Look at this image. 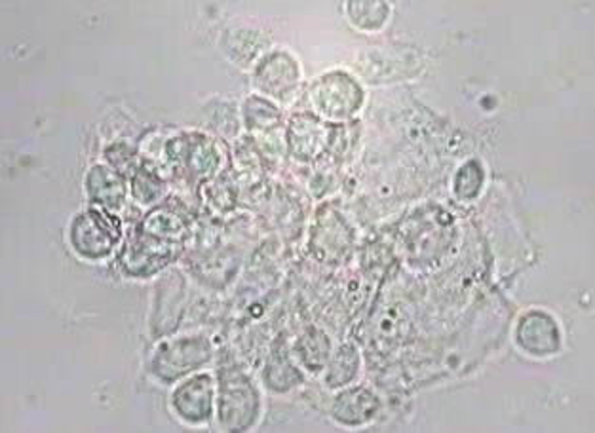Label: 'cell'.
<instances>
[{
  "instance_id": "1",
  "label": "cell",
  "mask_w": 595,
  "mask_h": 433,
  "mask_svg": "<svg viewBox=\"0 0 595 433\" xmlns=\"http://www.w3.org/2000/svg\"><path fill=\"white\" fill-rule=\"evenodd\" d=\"M69 242L74 253L84 261H104L122 242V222L117 214L104 207L84 209L69 225Z\"/></svg>"
},
{
  "instance_id": "2",
  "label": "cell",
  "mask_w": 595,
  "mask_h": 433,
  "mask_svg": "<svg viewBox=\"0 0 595 433\" xmlns=\"http://www.w3.org/2000/svg\"><path fill=\"white\" fill-rule=\"evenodd\" d=\"M261 412V397L250 376L240 371H221L219 424L227 432H248Z\"/></svg>"
},
{
  "instance_id": "3",
  "label": "cell",
  "mask_w": 595,
  "mask_h": 433,
  "mask_svg": "<svg viewBox=\"0 0 595 433\" xmlns=\"http://www.w3.org/2000/svg\"><path fill=\"white\" fill-rule=\"evenodd\" d=\"M212 360V346L204 337H183L164 340L156 346L148 361V371L164 384L191 375Z\"/></svg>"
},
{
  "instance_id": "4",
  "label": "cell",
  "mask_w": 595,
  "mask_h": 433,
  "mask_svg": "<svg viewBox=\"0 0 595 433\" xmlns=\"http://www.w3.org/2000/svg\"><path fill=\"white\" fill-rule=\"evenodd\" d=\"M310 101L320 117L343 122L361 109L364 89L350 74H324L312 84Z\"/></svg>"
},
{
  "instance_id": "5",
  "label": "cell",
  "mask_w": 595,
  "mask_h": 433,
  "mask_svg": "<svg viewBox=\"0 0 595 433\" xmlns=\"http://www.w3.org/2000/svg\"><path fill=\"white\" fill-rule=\"evenodd\" d=\"M176 248L177 243L160 242L135 228L120 253V266L132 278H148L171 263Z\"/></svg>"
},
{
  "instance_id": "6",
  "label": "cell",
  "mask_w": 595,
  "mask_h": 433,
  "mask_svg": "<svg viewBox=\"0 0 595 433\" xmlns=\"http://www.w3.org/2000/svg\"><path fill=\"white\" fill-rule=\"evenodd\" d=\"M301 82V69L287 52L266 53L253 71V84L261 94L274 99H287Z\"/></svg>"
},
{
  "instance_id": "7",
  "label": "cell",
  "mask_w": 595,
  "mask_h": 433,
  "mask_svg": "<svg viewBox=\"0 0 595 433\" xmlns=\"http://www.w3.org/2000/svg\"><path fill=\"white\" fill-rule=\"evenodd\" d=\"M171 407L187 424H204L214 411V381L210 375L191 376L171 394Z\"/></svg>"
},
{
  "instance_id": "8",
  "label": "cell",
  "mask_w": 595,
  "mask_h": 433,
  "mask_svg": "<svg viewBox=\"0 0 595 433\" xmlns=\"http://www.w3.org/2000/svg\"><path fill=\"white\" fill-rule=\"evenodd\" d=\"M84 194L90 206L104 207L117 214L124 207L130 189L126 177L110 168L109 164H94L84 177Z\"/></svg>"
},
{
  "instance_id": "9",
  "label": "cell",
  "mask_w": 595,
  "mask_h": 433,
  "mask_svg": "<svg viewBox=\"0 0 595 433\" xmlns=\"http://www.w3.org/2000/svg\"><path fill=\"white\" fill-rule=\"evenodd\" d=\"M331 130L314 115H297L289 122L287 143L295 158H317L330 145Z\"/></svg>"
},
{
  "instance_id": "10",
  "label": "cell",
  "mask_w": 595,
  "mask_h": 433,
  "mask_svg": "<svg viewBox=\"0 0 595 433\" xmlns=\"http://www.w3.org/2000/svg\"><path fill=\"white\" fill-rule=\"evenodd\" d=\"M379 407H381L379 399L371 389L356 386L341 392L335 397L331 414L343 426H361L376 419Z\"/></svg>"
},
{
  "instance_id": "11",
  "label": "cell",
  "mask_w": 595,
  "mask_h": 433,
  "mask_svg": "<svg viewBox=\"0 0 595 433\" xmlns=\"http://www.w3.org/2000/svg\"><path fill=\"white\" fill-rule=\"evenodd\" d=\"M517 342L531 356H550L559 350V329L544 312H529L517 327Z\"/></svg>"
},
{
  "instance_id": "12",
  "label": "cell",
  "mask_w": 595,
  "mask_h": 433,
  "mask_svg": "<svg viewBox=\"0 0 595 433\" xmlns=\"http://www.w3.org/2000/svg\"><path fill=\"white\" fill-rule=\"evenodd\" d=\"M138 228L143 234L168 243L181 242L187 234V222L183 217L171 212L169 207H156L145 219L141 220Z\"/></svg>"
},
{
  "instance_id": "13",
  "label": "cell",
  "mask_w": 595,
  "mask_h": 433,
  "mask_svg": "<svg viewBox=\"0 0 595 433\" xmlns=\"http://www.w3.org/2000/svg\"><path fill=\"white\" fill-rule=\"evenodd\" d=\"M330 352V338L325 337L322 330L309 329L297 342L299 363L312 373H318L328 365Z\"/></svg>"
},
{
  "instance_id": "14",
  "label": "cell",
  "mask_w": 595,
  "mask_h": 433,
  "mask_svg": "<svg viewBox=\"0 0 595 433\" xmlns=\"http://www.w3.org/2000/svg\"><path fill=\"white\" fill-rule=\"evenodd\" d=\"M360 368V356L353 345L338 346L337 352L331 356L328 361V375L325 382L330 388L346 386L358 375Z\"/></svg>"
},
{
  "instance_id": "15",
  "label": "cell",
  "mask_w": 595,
  "mask_h": 433,
  "mask_svg": "<svg viewBox=\"0 0 595 433\" xmlns=\"http://www.w3.org/2000/svg\"><path fill=\"white\" fill-rule=\"evenodd\" d=\"M130 194L141 206H153L163 199V177L158 176L155 169L147 164H141L138 171L130 177Z\"/></svg>"
},
{
  "instance_id": "16",
  "label": "cell",
  "mask_w": 595,
  "mask_h": 433,
  "mask_svg": "<svg viewBox=\"0 0 595 433\" xmlns=\"http://www.w3.org/2000/svg\"><path fill=\"white\" fill-rule=\"evenodd\" d=\"M243 122L251 132H266L282 122L278 107L269 99L253 96L243 104Z\"/></svg>"
},
{
  "instance_id": "17",
  "label": "cell",
  "mask_w": 595,
  "mask_h": 433,
  "mask_svg": "<svg viewBox=\"0 0 595 433\" xmlns=\"http://www.w3.org/2000/svg\"><path fill=\"white\" fill-rule=\"evenodd\" d=\"M346 15L356 29L379 31L389 20L390 7L386 2H348Z\"/></svg>"
},
{
  "instance_id": "18",
  "label": "cell",
  "mask_w": 595,
  "mask_h": 433,
  "mask_svg": "<svg viewBox=\"0 0 595 433\" xmlns=\"http://www.w3.org/2000/svg\"><path fill=\"white\" fill-rule=\"evenodd\" d=\"M265 381L276 392H287L301 382V373L287 361V358L274 353L271 363L266 365Z\"/></svg>"
},
{
  "instance_id": "19",
  "label": "cell",
  "mask_w": 595,
  "mask_h": 433,
  "mask_svg": "<svg viewBox=\"0 0 595 433\" xmlns=\"http://www.w3.org/2000/svg\"><path fill=\"white\" fill-rule=\"evenodd\" d=\"M135 151L132 145H128L124 141H117L109 147L105 148V160L110 168L117 169L120 176L132 177L138 171V163H135Z\"/></svg>"
},
{
  "instance_id": "20",
  "label": "cell",
  "mask_w": 595,
  "mask_h": 433,
  "mask_svg": "<svg viewBox=\"0 0 595 433\" xmlns=\"http://www.w3.org/2000/svg\"><path fill=\"white\" fill-rule=\"evenodd\" d=\"M259 37L253 31H235L233 35H228L227 52L233 56L236 52L235 61L238 63H248L251 59H255L261 46L255 43Z\"/></svg>"
}]
</instances>
